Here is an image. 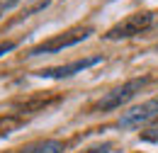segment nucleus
<instances>
[{
	"label": "nucleus",
	"mask_w": 158,
	"mask_h": 153,
	"mask_svg": "<svg viewBox=\"0 0 158 153\" xmlns=\"http://www.w3.org/2000/svg\"><path fill=\"white\" fill-rule=\"evenodd\" d=\"M93 34V27H83V29H73V32H66V34H61V37H54L49 39V41H44L39 46H34L32 51H29V56H44V54H56L61 49H68V46H76L80 44L83 39H88Z\"/></svg>",
	"instance_id": "obj_3"
},
{
	"label": "nucleus",
	"mask_w": 158,
	"mask_h": 153,
	"mask_svg": "<svg viewBox=\"0 0 158 153\" xmlns=\"http://www.w3.org/2000/svg\"><path fill=\"white\" fill-rule=\"evenodd\" d=\"M141 141H148V143H158V124H153L151 129H146L141 134Z\"/></svg>",
	"instance_id": "obj_7"
},
{
	"label": "nucleus",
	"mask_w": 158,
	"mask_h": 153,
	"mask_svg": "<svg viewBox=\"0 0 158 153\" xmlns=\"http://www.w3.org/2000/svg\"><path fill=\"white\" fill-rule=\"evenodd\" d=\"M2 12H5V5H2V0H0V17H2Z\"/></svg>",
	"instance_id": "obj_11"
},
{
	"label": "nucleus",
	"mask_w": 158,
	"mask_h": 153,
	"mask_svg": "<svg viewBox=\"0 0 158 153\" xmlns=\"http://www.w3.org/2000/svg\"><path fill=\"white\" fill-rule=\"evenodd\" d=\"M20 0H2V5H5V10H10V7H15Z\"/></svg>",
	"instance_id": "obj_10"
},
{
	"label": "nucleus",
	"mask_w": 158,
	"mask_h": 153,
	"mask_svg": "<svg viewBox=\"0 0 158 153\" xmlns=\"http://www.w3.org/2000/svg\"><path fill=\"white\" fill-rule=\"evenodd\" d=\"M20 153H63V143L61 141H39V143L22 148Z\"/></svg>",
	"instance_id": "obj_6"
},
{
	"label": "nucleus",
	"mask_w": 158,
	"mask_h": 153,
	"mask_svg": "<svg viewBox=\"0 0 158 153\" xmlns=\"http://www.w3.org/2000/svg\"><path fill=\"white\" fill-rule=\"evenodd\" d=\"M156 117H158V97H153L139 107H131L129 112H124L119 117V129H139L141 124H148Z\"/></svg>",
	"instance_id": "obj_5"
},
{
	"label": "nucleus",
	"mask_w": 158,
	"mask_h": 153,
	"mask_svg": "<svg viewBox=\"0 0 158 153\" xmlns=\"http://www.w3.org/2000/svg\"><path fill=\"white\" fill-rule=\"evenodd\" d=\"M151 24H153V12H134V15L124 17L122 22H117L114 27H110V29L105 32V39L117 41V39L136 37V34H141V32H146Z\"/></svg>",
	"instance_id": "obj_2"
},
{
	"label": "nucleus",
	"mask_w": 158,
	"mask_h": 153,
	"mask_svg": "<svg viewBox=\"0 0 158 153\" xmlns=\"http://www.w3.org/2000/svg\"><path fill=\"white\" fill-rule=\"evenodd\" d=\"M148 83H151V76H141V78H131V80H127L124 85H117V88H112L110 93H105V95L100 97V102L95 105V110H98V112L119 110V107L127 105L131 97H136Z\"/></svg>",
	"instance_id": "obj_1"
},
{
	"label": "nucleus",
	"mask_w": 158,
	"mask_h": 153,
	"mask_svg": "<svg viewBox=\"0 0 158 153\" xmlns=\"http://www.w3.org/2000/svg\"><path fill=\"white\" fill-rule=\"evenodd\" d=\"M83 153H112V143H100V146H93Z\"/></svg>",
	"instance_id": "obj_8"
},
{
	"label": "nucleus",
	"mask_w": 158,
	"mask_h": 153,
	"mask_svg": "<svg viewBox=\"0 0 158 153\" xmlns=\"http://www.w3.org/2000/svg\"><path fill=\"white\" fill-rule=\"evenodd\" d=\"M15 46H17V41H5V44H0V56L7 54V51H12Z\"/></svg>",
	"instance_id": "obj_9"
},
{
	"label": "nucleus",
	"mask_w": 158,
	"mask_h": 153,
	"mask_svg": "<svg viewBox=\"0 0 158 153\" xmlns=\"http://www.w3.org/2000/svg\"><path fill=\"white\" fill-rule=\"evenodd\" d=\"M98 63H102V56L95 54V56L78 58V61L66 63V66L41 68V71H37V76H39V78H49V80H61V78H71V76H76V73H83V71H88V68H93V66H98Z\"/></svg>",
	"instance_id": "obj_4"
}]
</instances>
